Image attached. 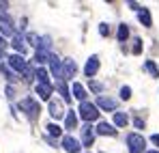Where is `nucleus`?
<instances>
[{
	"label": "nucleus",
	"instance_id": "17",
	"mask_svg": "<svg viewBox=\"0 0 159 153\" xmlns=\"http://www.w3.org/2000/svg\"><path fill=\"white\" fill-rule=\"evenodd\" d=\"M62 65H65V78H67V80H69V78H73V76H75V71H78V65H75V60H71V58H67V60H65Z\"/></svg>",
	"mask_w": 159,
	"mask_h": 153
},
{
	"label": "nucleus",
	"instance_id": "4",
	"mask_svg": "<svg viewBox=\"0 0 159 153\" xmlns=\"http://www.w3.org/2000/svg\"><path fill=\"white\" fill-rule=\"evenodd\" d=\"M50 71H52V76L56 78V82H60V80H67L65 78V65L60 63V58L54 54V58L50 60Z\"/></svg>",
	"mask_w": 159,
	"mask_h": 153
},
{
	"label": "nucleus",
	"instance_id": "27",
	"mask_svg": "<svg viewBox=\"0 0 159 153\" xmlns=\"http://www.w3.org/2000/svg\"><path fill=\"white\" fill-rule=\"evenodd\" d=\"M0 71H2V76L7 78V80H9V82H11V84H13V82H15V80H17V78H15V74H13V71H11V67H0Z\"/></svg>",
	"mask_w": 159,
	"mask_h": 153
},
{
	"label": "nucleus",
	"instance_id": "19",
	"mask_svg": "<svg viewBox=\"0 0 159 153\" xmlns=\"http://www.w3.org/2000/svg\"><path fill=\"white\" fill-rule=\"evenodd\" d=\"M56 88H58V93H60V97H62L65 102H71V91H69V86L65 84V80L56 82Z\"/></svg>",
	"mask_w": 159,
	"mask_h": 153
},
{
	"label": "nucleus",
	"instance_id": "20",
	"mask_svg": "<svg viewBox=\"0 0 159 153\" xmlns=\"http://www.w3.org/2000/svg\"><path fill=\"white\" fill-rule=\"evenodd\" d=\"M138 17H140V24L142 26H153V17H151V13H148V9H142L140 13H138Z\"/></svg>",
	"mask_w": 159,
	"mask_h": 153
},
{
	"label": "nucleus",
	"instance_id": "34",
	"mask_svg": "<svg viewBox=\"0 0 159 153\" xmlns=\"http://www.w3.org/2000/svg\"><path fill=\"white\" fill-rule=\"evenodd\" d=\"M133 125H135L138 129H144V121H142V119H135V121H133Z\"/></svg>",
	"mask_w": 159,
	"mask_h": 153
},
{
	"label": "nucleus",
	"instance_id": "18",
	"mask_svg": "<svg viewBox=\"0 0 159 153\" xmlns=\"http://www.w3.org/2000/svg\"><path fill=\"white\" fill-rule=\"evenodd\" d=\"M52 58H54L52 52H43V50L34 52V63H37V65H43V63H48V60H52Z\"/></svg>",
	"mask_w": 159,
	"mask_h": 153
},
{
	"label": "nucleus",
	"instance_id": "16",
	"mask_svg": "<svg viewBox=\"0 0 159 153\" xmlns=\"http://www.w3.org/2000/svg\"><path fill=\"white\" fill-rule=\"evenodd\" d=\"M71 93H73V97H78L80 103L86 102V88L80 84V82H73V86H71Z\"/></svg>",
	"mask_w": 159,
	"mask_h": 153
},
{
	"label": "nucleus",
	"instance_id": "35",
	"mask_svg": "<svg viewBox=\"0 0 159 153\" xmlns=\"http://www.w3.org/2000/svg\"><path fill=\"white\" fill-rule=\"evenodd\" d=\"M151 142H153V145H157V147H159V134H153V136H151Z\"/></svg>",
	"mask_w": 159,
	"mask_h": 153
},
{
	"label": "nucleus",
	"instance_id": "5",
	"mask_svg": "<svg viewBox=\"0 0 159 153\" xmlns=\"http://www.w3.org/2000/svg\"><path fill=\"white\" fill-rule=\"evenodd\" d=\"M7 63H9V67L13 69V71H17V74H24L28 67V63L20 56V54H11L9 58H7Z\"/></svg>",
	"mask_w": 159,
	"mask_h": 153
},
{
	"label": "nucleus",
	"instance_id": "3",
	"mask_svg": "<svg viewBox=\"0 0 159 153\" xmlns=\"http://www.w3.org/2000/svg\"><path fill=\"white\" fill-rule=\"evenodd\" d=\"M144 147H146V140L142 134H129L127 136V149L129 153H144Z\"/></svg>",
	"mask_w": 159,
	"mask_h": 153
},
{
	"label": "nucleus",
	"instance_id": "32",
	"mask_svg": "<svg viewBox=\"0 0 159 153\" xmlns=\"http://www.w3.org/2000/svg\"><path fill=\"white\" fill-rule=\"evenodd\" d=\"M99 35H101V37H107V35H110V26L107 24H99Z\"/></svg>",
	"mask_w": 159,
	"mask_h": 153
},
{
	"label": "nucleus",
	"instance_id": "29",
	"mask_svg": "<svg viewBox=\"0 0 159 153\" xmlns=\"http://www.w3.org/2000/svg\"><path fill=\"white\" fill-rule=\"evenodd\" d=\"M120 99H131V88L129 86H120Z\"/></svg>",
	"mask_w": 159,
	"mask_h": 153
},
{
	"label": "nucleus",
	"instance_id": "23",
	"mask_svg": "<svg viewBox=\"0 0 159 153\" xmlns=\"http://www.w3.org/2000/svg\"><path fill=\"white\" fill-rule=\"evenodd\" d=\"M118 41H127V37H129V26L127 24H120L118 26Z\"/></svg>",
	"mask_w": 159,
	"mask_h": 153
},
{
	"label": "nucleus",
	"instance_id": "33",
	"mask_svg": "<svg viewBox=\"0 0 159 153\" xmlns=\"http://www.w3.org/2000/svg\"><path fill=\"white\" fill-rule=\"evenodd\" d=\"M7 45H9V43H7V41H4V37L0 35V52H4V50H7Z\"/></svg>",
	"mask_w": 159,
	"mask_h": 153
},
{
	"label": "nucleus",
	"instance_id": "7",
	"mask_svg": "<svg viewBox=\"0 0 159 153\" xmlns=\"http://www.w3.org/2000/svg\"><path fill=\"white\" fill-rule=\"evenodd\" d=\"M62 149L67 153H80L82 151V142L75 140L73 136H65V138H62Z\"/></svg>",
	"mask_w": 159,
	"mask_h": 153
},
{
	"label": "nucleus",
	"instance_id": "31",
	"mask_svg": "<svg viewBox=\"0 0 159 153\" xmlns=\"http://www.w3.org/2000/svg\"><path fill=\"white\" fill-rule=\"evenodd\" d=\"M131 52H133V54H140V52H142V39H135V41H133Z\"/></svg>",
	"mask_w": 159,
	"mask_h": 153
},
{
	"label": "nucleus",
	"instance_id": "21",
	"mask_svg": "<svg viewBox=\"0 0 159 153\" xmlns=\"http://www.w3.org/2000/svg\"><path fill=\"white\" fill-rule=\"evenodd\" d=\"M127 123H129V117L125 112H114V125L116 127H125Z\"/></svg>",
	"mask_w": 159,
	"mask_h": 153
},
{
	"label": "nucleus",
	"instance_id": "26",
	"mask_svg": "<svg viewBox=\"0 0 159 153\" xmlns=\"http://www.w3.org/2000/svg\"><path fill=\"white\" fill-rule=\"evenodd\" d=\"M34 78H37V69H34L32 65H28L26 71H24V80H26V82H32Z\"/></svg>",
	"mask_w": 159,
	"mask_h": 153
},
{
	"label": "nucleus",
	"instance_id": "14",
	"mask_svg": "<svg viewBox=\"0 0 159 153\" xmlns=\"http://www.w3.org/2000/svg\"><path fill=\"white\" fill-rule=\"evenodd\" d=\"M95 129H97V134H101V136H116V127H114V125H110L107 121L99 123Z\"/></svg>",
	"mask_w": 159,
	"mask_h": 153
},
{
	"label": "nucleus",
	"instance_id": "22",
	"mask_svg": "<svg viewBox=\"0 0 159 153\" xmlns=\"http://www.w3.org/2000/svg\"><path fill=\"white\" fill-rule=\"evenodd\" d=\"M50 74L43 69V67H37V84H50Z\"/></svg>",
	"mask_w": 159,
	"mask_h": 153
},
{
	"label": "nucleus",
	"instance_id": "36",
	"mask_svg": "<svg viewBox=\"0 0 159 153\" xmlns=\"http://www.w3.org/2000/svg\"><path fill=\"white\" fill-rule=\"evenodd\" d=\"M4 58H9V56H4V52H0V67H4Z\"/></svg>",
	"mask_w": 159,
	"mask_h": 153
},
{
	"label": "nucleus",
	"instance_id": "25",
	"mask_svg": "<svg viewBox=\"0 0 159 153\" xmlns=\"http://www.w3.org/2000/svg\"><path fill=\"white\" fill-rule=\"evenodd\" d=\"M48 134H50L52 138H58V136L62 134V127H60V125H56V123H50V125H48Z\"/></svg>",
	"mask_w": 159,
	"mask_h": 153
},
{
	"label": "nucleus",
	"instance_id": "9",
	"mask_svg": "<svg viewBox=\"0 0 159 153\" xmlns=\"http://www.w3.org/2000/svg\"><path fill=\"white\" fill-rule=\"evenodd\" d=\"M95 103H97V108H101V110H110V112H114V110H116V106H118V103H116V99L106 97V95H99Z\"/></svg>",
	"mask_w": 159,
	"mask_h": 153
},
{
	"label": "nucleus",
	"instance_id": "28",
	"mask_svg": "<svg viewBox=\"0 0 159 153\" xmlns=\"http://www.w3.org/2000/svg\"><path fill=\"white\" fill-rule=\"evenodd\" d=\"M144 69H146V71H151L155 78H159V69H157V65H155L153 60H146V63H144Z\"/></svg>",
	"mask_w": 159,
	"mask_h": 153
},
{
	"label": "nucleus",
	"instance_id": "13",
	"mask_svg": "<svg viewBox=\"0 0 159 153\" xmlns=\"http://www.w3.org/2000/svg\"><path fill=\"white\" fill-rule=\"evenodd\" d=\"M34 93L39 95V99H52V84H37Z\"/></svg>",
	"mask_w": 159,
	"mask_h": 153
},
{
	"label": "nucleus",
	"instance_id": "12",
	"mask_svg": "<svg viewBox=\"0 0 159 153\" xmlns=\"http://www.w3.org/2000/svg\"><path fill=\"white\" fill-rule=\"evenodd\" d=\"M50 114H52V119H62V114H65V110H62V103L58 102V99H50ZM67 117V114H65Z\"/></svg>",
	"mask_w": 159,
	"mask_h": 153
},
{
	"label": "nucleus",
	"instance_id": "1",
	"mask_svg": "<svg viewBox=\"0 0 159 153\" xmlns=\"http://www.w3.org/2000/svg\"><path fill=\"white\" fill-rule=\"evenodd\" d=\"M20 110L26 114L30 121H37L39 119V112H41V106H39V102L34 97H24L20 102Z\"/></svg>",
	"mask_w": 159,
	"mask_h": 153
},
{
	"label": "nucleus",
	"instance_id": "10",
	"mask_svg": "<svg viewBox=\"0 0 159 153\" xmlns=\"http://www.w3.org/2000/svg\"><path fill=\"white\" fill-rule=\"evenodd\" d=\"M97 71H99V56H90V58L86 60V65H84V74L88 76V80H90Z\"/></svg>",
	"mask_w": 159,
	"mask_h": 153
},
{
	"label": "nucleus",
	"instance_id": "11",
	"mask_svg": "<svg viewBox=\"0 0 159 153\" xmlns=\"http://www.w3.org/2000/svg\"><path fill=\"white\" fill-rule=\"evenodd\" d=\"M11 45L15 48V52L20 54V56H24L26 54V50H28V41H26V37H22L20 32L13 37V41H11Z\"/></svg>",
	"mask_w": 159,
	"mask_h": 153
},
{
	"label": "nucleus",
	"instance_id": "15",
	"mask_svg": "<svg viewBox=\"0 0 159 153\" xmlns=\"http://www.w3.org/2000/svg\"><path fill=\"white\" fill-rule=\"evenodd\" d=\"M75 127H78V114H75L73 110H69L67 117H65V129H71V131H73Z\"/></svg>",
	"mask_w": 159,
	"mask_h": 153
},
{
	"label": "nucleus",
	"instance_id": "8",
	"mask_svg": "<svg viewBox=\"0 0 159 153\" xmlns=\"http://www.w3.org/2000/svg\"><path fill=\"white\" fill-rule=\"evenodd\" d=\"M95 134H97V129H93L90 123H86L82 127V147H90L95 142Z\"/></svg>",
	"mask_w": 159,
	"mask_h": 153
},
{
	"label": "nucleus",
	"instance_id": "37",
	"mask_svg": "<svg viewBox=\"0 0 159 153\" xmlns=\"http://www.w3.org/2000/svg\"><path fill=\"white\" fill-rule=\"evenodd\" d=\"M146 153H159V151H146Z\"/></svg>",
	"mask_w": 159,
	"mask_h": 153
},
{
	"label": "nucleus",
	"instance_id": "30",
	"mask_svg": "<svg viewBox=\"0 0 159 153\" xmlns=\"http://www.w3.org/2000/svg\"><path fill=\"white\" fill-rule=\"evenodd\" d=\"M90 91H95V93H101V91H103V84H101V82H95V80H90Z\"/></svg>",
	"mask_w": 159,
	"mask_h": 153
},
{
	"label": "nucleus",
	"instance_id": "24",
	"mask_svg": "<svg viewBox=\"0 0 159 153\" xmlns=\"http://www.w3.org/2000/svg\"><path fill=\"white\" fill-rule=\"evenodd\" d=\"M26 41L30 43V45H34V48L39 50V43H41V37H39L37 32H28V35H26Z\"/></svg>",
	"mask_w": 159,
	"mask_h": 153
},
{
	"label": "nucleus",
	"instance_id": "6",
	"mask_svg": "<svg viewBox=\"0 0 159 153\" xmlns=\"http://www.w3.org/2000/svg\"><path fill=\"white\" fill-rule=\"evenodd\" d=\"M0 32H2V37H15V35H17L15 28H13L11 17L4 15V13H0Z\"/></svg>",
	"mask_w": 159,
	"mask_h": 153
},
{
	"label": "nucleus",
	"instance_id": "2",
	"mask_svg": "<svg viewBox=\"0 0 159 153\" xmlns=\"http://www.w3.org/2000/svg\"><path fill=\"white\" fill-rule=\"evenodd\" d=\"M80 117H82L86 123L97 121V119H99V108H97V103H93V102H82V103H80Z\"/></svg>",
	"mask_w": 159,
	"mask_h": 153
}]
</instances>
